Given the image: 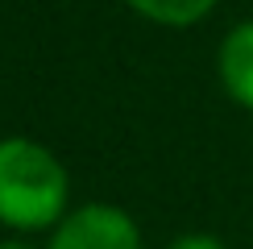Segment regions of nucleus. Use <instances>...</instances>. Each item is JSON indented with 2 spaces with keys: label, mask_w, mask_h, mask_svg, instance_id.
<instances>
[{
  "label": "nucleus",
  "mask_w": 253,
  "mask_h": 249,
  "mask_svg": "<svg viewBox=\"0 0 253 249\" xmlns=\"http://www.w3.org/2000/svg\"><path fill=\"white\" fill-rule=\"evenodd\" d=\"M170 249H224V241L212 237V233H187V237H178Z\"/></svg>",
  "instance_id": "obj_5"
},
{
  "label": "nucleus",
  "mask_w": 253,
  "mask_h": 249,
  "mask_svg": "<svg viewBox=\"0 0 253 249\" xmlns=\"http://www.w3.org/2000/svg\"><path fill=\"white\" fill-rule=\"evenodd\" d=\"M137 17L154 21V25H166V29H187L195 21H204L208 13L216 8V0H125Z\"/></svg>",
  "instance_id": "obj_4"
},
{
  "label": "nucleus",
  "mask_w": 253,
  "mask_h": 249,
  "mask_svg": "<svg viewBox=\"0 0 253 249\" xmlns=\"http://www.w3.org/2000/svg\"><path fill=\"white\" fill-rule=\"evenodd\" d=\"M0 249H34L29 241H0Z\"/></svg>",
  "instance_id": "obj_6"
},
{
  "label": "nucleus",
  "mask_w": 253,
  "mask_h": 249,
  "mask_svg": "<svg viewBox=\"0 0 253 249\" xmlns=\"http://www.w3.org/2000/svg\"><path fill=\"white\" fill-rule=\"evenodd\" d=\"M71 179L54 150L34 137L0 141V224L13 233L54 228L67 216Z\"/></svg>",
  "instance_id": "obj_1"
},
{
  "label": "nucleus",
  "mask_w": 253,
  "mask_h": 249,
  "mask_svg": "<svg viewBox=\"0 0 253 249\" xmlns=\"http://www.w3.org/2000/svg\"><path fill=\"white\" fill-rule=\"evenodd\" d=\"M46 249H141V228L117 204H83L54 224Z\"/></svg>",
  "instance_id": "obj_2"
},
{
  "label": "nucleus",
  "mask_w": 253,
  "mask_h": 249,
  "mask_svg": "<svg viewBox=\"0 0 253 249\" xmlns=\"http://www.w3.org/2000/svg\"><path fill=\"white\" fill-rule=\"evenodd\" d=\"M216 75H220V87L245 112H253V21H241L224 34L216 54Z\"/></svg>",
  "instance_id": "obj_3"
}]
</instances>
